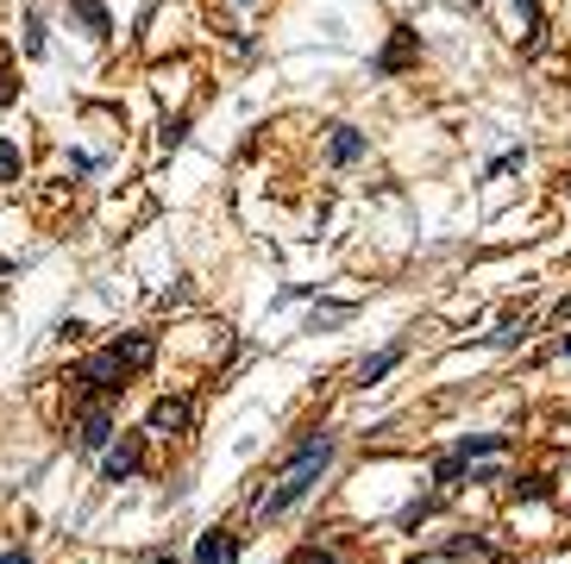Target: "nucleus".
Segmentation results:
<instances>
[{
    "label": "nucleus",
    "instance_id": "f257e3e1",
    "mask_svg": "<svg viewBox=\"0 0 571 564\" xmlns=\"http://www.w3.org/2000/svg\"><path fill=\"white\" fill-rule=\"evenodd\" d=\"M334 451H339L334 433H308V439L296 446V458L283 465V477H276L271 489H257V502H252L257 521H283L296 502H308V496H315V483L327 477V465H334Z\"/></svg>",
    "mask_w": 571,
    "mask_h": 564
},
{
    "label": "nucleus",
    "instance_id": "f03ea898",
    "mask_svg": "<svg viewBox=\"0 0 571 564\" xmlns=\"http://www.w3.org/2000/svg\"><path fill=\"white\" fill-rule=\"evenodd\" d=\"M70 383H76V395H82V402H114V395L126 390L133 376L119 370V358H114V351H95V358H82V364H76V376H70Z\"/></svg>",
    "mask_w": 571,
    "mask_h": 564
},
{
    "label": "nucleus",
    "instance_id": "7ed1b4c3",
    "mask_svg": "<svg viewBox=\"0 0 571 564\" xmlns=\"http://www.w3.org/2000/svg\"><path fill=\"white\" fill-rule=\"evenodd\" d=\"M119 439V421H114V402H88L76 421V451H88V458H101V451Z\"/></svg>",
    "mask_w": 571,
    "mask_h": 564
},
{
    "label": "nucleus",
    "instance_id": "20e7f679",
    "mask_svg": "<svg viewBox=\"0 0 571 564\" xmlns=\"http://www.w3.org/2000/svg\"><path fill=\"white\" fill-rule=\"evenodd\" d=\"M138 465H145V439H138V433H119L114 446L101 451V477H107V483H126Z\"/></svg>",
    "mask_w": 571,
    "mask_h": 564
},
{
    "label": "nucleus",
    "instance_id": "39448f33",
    "mask_svg": "<svg viewBox=\"0 0 571 564\" xmlns=\"http://www.w3.org/2000/svg\"><path fill=\"white\" fill-rule=\"evenodd\" d=\"M189 427H195V402H189V395H158V402H151L145 433H163V439H170V433H189Z\"/></svg>",
    "mask_w": 571,
    "mask_h": 564
},
{
    "label": "nucleus",
    "instance_id": "423d86ee",
    "mask_svg": "<svg viewBox=\"0 0 571 564\" xmlns=\"http://www.w3.org/2000/svg\"><path fill=\"white\" fill-rule=\"evenodd\" d=\"M107 351L119 358V370H126V376H138V370H151V358H158V339H151V332H119Z\"/></svg>",
    "mask_w": 571,
    "mask_h": 564
},
{
    "label": "nucleus",
    "instance_id": "0eeeda50",
    "mask_svg": "<svg viewBox=\"0 0 571 564\" xmlns=\"http://www.w3.org/2000/svg\"><path fill=\"white\" fill-rule=\"evenodd\" d=\"M239 545H245V533H233V526H208V533H201V558L195 564H233Z\"/></svg>",
    "mask_w": 571,
    "mask_h": 564
},
{
    "label": "nucleus",
    "instance_id": "6e6552de",
    "mask_svg": "<svg viewBox=\"0 0 571 564\" xmlns=\"http://www.w3.org/2000/svg\"><path fill=\"white\" fill-rule=\"evenodd\" d=\"M402 351H409V345H390V351H377V358H364V364H358V390L383 383V376H390V370L402 364Z\"/></svg>",
    "mask_w": 571,
    "mask_h": 564
},
{
    "label": "nucleus",
    "instance_id": "1a4fd4ad",
    "mask_svg": "<svg viewBox=\"0 0 571 564\" xmlns=\"http://www.w3.org/2000/svg\"><path fill=\"white\" fill-rule=\"evenodd\" d=\"M409 63H414V32H395L390 51L377 57V70H383V76H395V70H409Z\"/></svg>",
    "mask_w": 571,
    "mask_h": 564
},
{
    "label": "nucleus",
    "instance_id": "9d476101",
    "mask_svg": "<svg viewBox=\"0 0 571 564\" xmlns=\"http://www.w3.org/2000/svg\"><path fill=\"white\" fill-rule=\"evenodd\" d=\"M70 7H76V20L88 25L95 39H107V32H114V20H107V7H101V0H70Z\"/></svg>",
    "mask_w": 571,
    "mask_h": 564
},
{
    "label": "nucleus",
    "instance_id": "9b49d317",
    "mask_svg": "<svg viewBox=\"0 0 571 564\" xmlns=\"http://www.w3.org/2000/svg\"><path fill=\"white\" fill-rule=\"evenodd\" d=\"M358 157H364V138H358L352 126H339L334 132V163H358Z\"/></svg>",
    "mask_w": 571,
    "mask_h": 564
},
{
    "label": "nucleus",
    "instance_id": "f8f14e48",
    "mask_svg": "<svg viewBox=\"0 0 571 564\" xmlns=\"http://www.w3.org/2000/svg\"><path fill=\"white\" fill-rule=\"evenodd\" d=\"M25 170V157H20V145H7V138H0V175H7V182H13V175Z\"/></svg>",
    "mask_w": 571,
    "mask_h": 564
},
{
    "label": "nucleus",
    "instance_id": "ddd939ff",
    "mask_svg": "<svg viewBox=\"0 0 571 564\" xmlns=\"http://www.w3.org/2000/svg\"><path fill=\"white\" fill-rule=\"evenodd\" d=\"M515 13H521V25H528V44L540 39V0H515Z\"/></svg>",
    "mask_w": 571,
    "mask_h": 564
},
{
    "label": "nucleus",
    "instance_id": "4468645a",
    "mask_svg": "<svg viewBox=\"0 0 571 564\" xmlns=\"http://www.w3.org/2000/svg\"><path fill=\"white\" fill-rule=\"evenodd\" d=\"M289 564H339V552H320V545H308V552H296Z\"/></svg>",
    "mask_w": 571,
    "mask_h": 564
},
{
    "label": "nucleus",
    "instance_id": "2eb2a0df",
    "mask_svg": "<svg viewBox=\"0 0 571 564\" xmlns=\"http://www.w3.org/2000/svg\"><path fill=\"white\" fill-rule=\"evenodd\" d=\"M515 339H528V320H509V327H503V332H496V339H490V345H515Z\"/></svg>",
    "mask_w": 571,
    "mask_h": 564
},
{
    "label": "nucleus",
    "instance_id": "dca6fc26",
    "mask_svg": "<svg viewBox=\"0 0 571 564\" xmlns=\"http://www.w3.org/2000/svg\"><path fill=\"white\" fill-rule=\"evenodd\" d=\"M182 132H189V119H170V126H163V151H177Z\"/></svg>",
    "mask_w": 571,
    "mask_h": 564
},
{
    "label": "nucleus",
    "instance_id": "f3484780",
    "mask_svg": "<svg viewBox=\"0 0 571 564\" xmlns=\"http://www.w3.org/2000/svg\"><path fill=\"white\" fill-rule=\"evenodd\" d=\"M515 496H528V502H533V496H547V477H521V483H515Z\"/></svg>",
    "mask_w": 571,
    "mask_h": 564
},
{
    "label": "nucleus",
    "instance_id": "a211bd4d",
    "mask_svg": "<svg viewBox=\"0 0 571 564\" xmlns=\"http://www.w3.org/2000/svg\"><path fill=\"white\" fill-rule=\"evenodd\" d=\"M0 564H32V552H25V545H13V552H7Z\"/></svg>",
    "mask_w": 571,
    "mask_h": 564
},
{
    "label": "nucleus",
    "instance_id": "6ab92c4d",
    "mask_svg": "<svg viewBox=\"0 0 571 564\" xmlns=\"http://www.w3.org/2000/svg\"><path fill=\"white\" fill-rule=\"evenodd\" d=\"M559 351H565V358H571V332H565V345H559Z\"/></svg>",
    "mask_w": 571,
    "mask_h": 564
},
{
    "label": "nucleus",
    "instance_id": "aec40b11",
    "mask_svg": "<svg viewBox=\"0 0 571 564\" xmlns=\"http://www.w3.org/2000/svg\"><path fill=\"white\" fill-rule=\"evenodd\" d=\"M158 564H177V558H158Z\"/></svg>",
    "mask_w": 571,
    "mask_h": 564
}]
</instances>
